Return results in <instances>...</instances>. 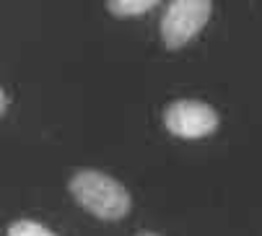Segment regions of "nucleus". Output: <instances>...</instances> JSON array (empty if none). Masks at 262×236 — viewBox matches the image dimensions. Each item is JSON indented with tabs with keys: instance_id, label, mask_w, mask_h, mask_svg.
<instances>
[{
	"instance_id": "1",
	"label": "nucleus",
	"mask_w": 262,
	"mask_h": 236,
	"mask_svg": "<svg viewBox=\"0 0 262 236\" xmlns=\"http://www.w3.org/2000/svg\"><path fill=\"white\" fill-rule=\"evenodd\" d=\"M68 187L76 203L86 213L101 221H120L130 213V205H133L130 192L125 189L122 182H117L115 177H109L104 171L83 169L70 177Z\"/></svg>"
},
{
	"instance_id": "2",
	"label": "nucleus",
	"mask_w": 262,
	"mask_h": 236,
	"mask_svg": "<svg viewBox=\"0 0 262 236\" xmlns=\"http://www.w3.org/2000/svg\"><path fill=\"white\" fill-rule=\"evenodd\" d=\"M213 11V0H171L161 16V39L166 50H179L203 31Z\"/></svg>"
},
{
	"instance_id": "3",
	"label": "nucleus",
	"mask_w": 262,
	"mask_h": 236,
	"mask_svg": "<svg viewBox=\"0 0 262 236\" xmlns=\"http://www.w3.org/2000/svg\"><path fill=\"white\" fill-rule=\"evenodd\" d=\"M218 125V112L200 99H177L164 109V127L184 140L213 135Z\"/></svg>"
},
{
	"instance_id": "4",
	"label": "nucleus",
	"mask_w": 262,
	"mask_h": 236,
	"mask_svg": "<svg viewBox=\"0 0 262 236\" xmlns=\"http://www.w3.org/2000/svg\"><path fill=\"white\" fill-rule=\"evenodd\" d=\"M159 0H106V11L112 16H120V18H127V16H140L145 11H151Z\"/></svg>"
},
{
	"instance_id": "5",
	"label": "nucleus",
	"mask_w": 262,
	"mask_h": 236,
	"mask_svg": "<svg viewBox=\"0 0 262 236\" xmlns=\"http://www.w3.org/2000/svg\"><path fill=\"white\" fill-rule=\"evenodd\" d=\"M8 236H55V233L36 221H13L8 226Z\"/></svg>"
},
{
	"instance_id": "6",
	"label": "nucleus",
	"mask_w": 262,
	"mask_h": 236,
	"mask_svg": "<svg viewBox=\"0 0 262 236\" xmlns=\"http://www.w3.org/2000/svg\"><path fill=\"white\" fill-rule=\"evenodd\" d=\"M0 101H3L0 104V112H6V106H8V94L6 91H0Z\"/></svg>"
},
{
	"instance_id": "7",
	"label": "nucleus",
	"mask_w": 262,
	"mask_h": 236,
	"mask_svg": "<svg viewBox=\"0 0 262 236\" xmlns=\"http://www.w3.org/2000/svg\"><path fill=\"white\" fill-rule=\"evenodd\" d=\"M138 236H161V233H154V231H143V233H138Z\"/></svg>"
}]
</instances>
